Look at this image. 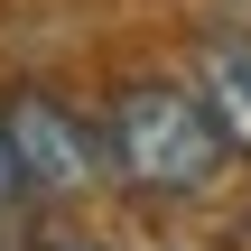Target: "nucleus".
<instances>
[{
	"mask_svg": "<svg viewBox=\"0 0 251 251\" xmlns=\"http://www.w3.org/2000/svg\"><path fill=\"white\" fill-rule=\"evenodd\" d=\"M0 251H9V224H0Z\"/></svg>",
	"mask_w": 251,
	"mask_h": 251,
	"instance_id": "6",
	"label": "nucleus"
},
{
	"mask_svg": "<svg viewBox=\"0 0 251 251\" xmlns=\"http://www.w3.org/2000/svg\"><path fill=\"white\" fill-rule=\"evenodd\" d=\"M196 93L214 102V121L233 130V149L251 158V37H214L196 56Z\"/></svg>",
	"mask_w": 251,
	"mask_h": 251,
	"instance_id": "3",
	"label": "nucleus"
},
{
	"mask_svg": "<svg viewBox=\"0 0 251 251\" xmlns=\"http://www.w3.org/2000/svg\"><path fill=\"white\" fill-rule=\"evenodd\" d=\"M102 149H112V177H121L130 196H158V205L205 196V186L224 177V158H242L233 130L214 121V102H205L196 84H168V75H130V84L112 93Z\"/></svg>",
	"mask_w": 251,
	"mask_h": 251,
	"instance_id": "1",
	"label": "nucleus"
},
{
	"mask_svg": "<svg viewBox=\"0 0 251 251\" xmlns=\"http://www.w3.org/2000/svg\"><path fill=\"white\" fill-rule=\"evenodd\" d=\"M9 196H28V177H19V140H9V112H0V205Z\"/></svg>",
	"mask_w": 251,
	"mask_h": 251,
	"instance_id": "4",
	"label": "nucleus"
},
{
	"mask_svg": "<svg viewBox=\"0 0 251 251\" xmlns=\"http://www.w3.org/2000/svg\"><path fill=\"white\" fill-rule=\"evenodd\" d=\"M9 140H19V177L28 196H84L112 177V149H102V121H84L75 102L56 93H9Z\"/></svg>",
	"mask_w": 251,
	"mask_h": 251,
	"instance_id": "2",
	"label": "nucleus"
},
{
	"mask_svg": "<svg viewBox=\"0 0 251 251\" xmlns=\"http://www.w3.org/2000/svg\"><path fill=\"white\" fill-rule=\"evenodd\" d=\"M28 251H102V242H84V233H37Z\"/></svg>",
	"mask_w": 251,
	"mask_h": 251,
	"instance_id": "5",
	"label": "nucleus"
}]
</instances>
